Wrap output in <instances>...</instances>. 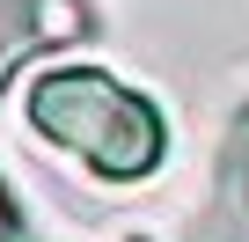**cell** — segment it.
<instances>
[{
    "label": "cell",
    "instance_id": "cell-2",
    "mask_svg": "<svg viewBox=\"0 0 249 242\" xmlns=\"http://www.w3.org/2000/svg\"><path fill=\"white\" fill-rule=\"evenodd\" d=\"M8 227H15V220H8V205H0V242H8Z\"/></svg>",
    "mask_w": 249,
    "mask_h": 242
},
{
    "label": "cell",
    "instance_id": "cell-1",
    "mask_svg": "<svg viewBox=\"0 0 249 242\" xmlns=\"http://www.w3.org/2000/svg\"><path fill=\"white\" fill-rule=\"evenodd\" d=\"M30 125L52 147L81 154L103 184H140L161 162V147H169L161 110L140 88H124L117 74H103V66L37 74V88H30Z\"/></svg>",
    "mask_w": 249,
    "mask_h": 242
}]
</instances>
